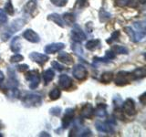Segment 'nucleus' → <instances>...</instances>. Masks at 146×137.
Returning a JSON list of instances; mask_svg holds the SVG:
<instances>
[{
	"mask_svg": "<svg viewBox=\"0 0 146 137\" xmlns=\"http://www.w3.org/2000/svg\"><path fill=\"white\" fill-rule=\"evenodd\" d=\"M25 25V20L23 19H17L16 21L12 22V24L10 25V27H8V29H7L6 32H4L2 34V39L4 41H6L7 39H8V38L19 30L21 27H23Z\"/></svg>",
	"mask_w": 146,
	"mask_h": 137,
	"instance_id": "f257e3e1",
	"label": "nucleus"
},
{
	"mask_svg": "<svg viewBox=\"0 0 146 137\" xmlns=\"http://www.w3.org/2000/svg\"><path fill=\"white\" fill-rule=\"evenodd\" d=\"M42 102V99H41V96L38 94H35V93H30L26 95L22 100L23 104L27 107H36L38 106L41 104Z\"/></svg>",
	"mask_w": 146,
	"mask_h": 137,
	"instance_id": "f03ea898",
	"label": "nucleus"
},
{
	"mask_svg": "<svg viewBox=\"0 0 146 137\" xmlns=\"http://www.w3.org/2000/svg\"><path fill=\"white\" fill-rule=\"evenodd\" d=\"M131 80H134L131 72H128L124 70H121L117 73L115 78V84L118 86H123L130 83Z\"/></svg>",
	"mask_w": 146,
	"mask_h": 137,
	"instance_id": "7ed1b4c3",
	"label": "nucleus"
},
{
	"mask_svg": "<svg viewBox=\"0 0 146 137\" xmlns=\"http://www.w3.org/2000/svg\"><path fill=\"white\" fill-rule=\"evenodd\" d=\"M114 125H115V121L114 119H111L107 122H96L95 127L99 132H107V134H112L114 132Z\"/></svg>",
	"mask_w": 146,
	"mask_h": 137,
	"instance_id": "20e7f679",
	"label": "nucleus"
},
{
	"mask_svg": "<svg viewBox=\"0 0 146 137\" xmlns=\"http://www.w3.org/2000/svg\"><path fill=\"white\" fill-rule=\"evenodd\" d=\"M26 80H27V82H29L30 89H32V90L36 89L40 82V77H39L38 71L36 70L27 71L26 74Z\"/></svg>",
	"mask_w": 146,
	"mask_h": 137,
	"instance_id": "39448f33",
	"label": "nucleus"
},
{
	"mask_svg": "<svg viewBox=\"0 0 146 137\" xmlns=\"http://www.w3.org/2000/svg\"><path fill=\"white\" fill-rule=\"evenodd\" d=\"M72 74L77 80H84L87 78V76H88V71H87L86 68L83 65H81V64H77V65L73 67Z\"/></svg>",
	"mask_w": 146,
	"mask_h": 137,
	"instance_id": "423d86ee",
	"label": "nucleus"
},
{
	"mask_svg": "<svg viewBox=\"0 0 146 137\" xmlns=\"http://www.w3.org/2000/svg\"><path fill=\"white\" fill-rule=\"evenodd\" d=\"M122 112L130 116L134 115L136 113V109H135V104L133 100L129 98L122 103Z\"/></svg>",
	"mask_w": 146,
	"mask_h": 137,
	"instance_id": "0eeeda50",
	"label": "nucleus"
},
{
	"mask_svg": "<svg viewBox=\"0 0 146 137\" xmlns=\"http://www.w3.org/2000/svg\"><path fill=\"white\" fill-rule=\"evenodd\" d=\"M124 31L129 35V37L131 38V39L134 42H138V41H141L143 39H144L145 37V33H143V32H139V31H134L133 29L130 27H126L124 29Z\"/></svg>",
	"mask_w": 146,
	"mask_h": 137,
	"instance_id": "6e6552de",
	"label": "nucleus"
},
{
	"mask_svg": "<svg viewBox=\"0 0 146 137\" xmlns=\"http://www.w3.org/2000/svg\"><path fill=\"white\" fill-rule=\"evenodd\" d=\"M71 39L73 41H75V42L80 43L86 39V35L84 32L81 30V29H80L79 27L76 26L71 31Z\"/></svg>",
	"mask_w": 146,
	"mask_h": 137,
	"instance_id": "1a4fd4ad",
	"label": "nucleus"
},
{
	"mask_svg": "<svg viewBox=\"0 0 146 137\" xmlns=\"http://www.w3.org/2000/svg\"><path fill=\"white\" fill-rule=\"evenodd\" d=\"M73 118H74V109L68 108L66 110L65 115L62 118V128L63 129H67V128L70 125V123L73 122Z\"/></svg>",
	"mask_w": 146,
	"mask_h": 137,
	"instance_id": "9d476101",
	"label": "nucleus"
},
{
	"mask_svg": "<svg viewBox=\"0 0 146 137\" xmlns=\"http://www.w3.org/2000/svg\"><path fill=\"white\" fill-rule=\"evenodd\" d=\"M58 85H59V88L62 89V90H68L70 89L72 85H73V82L70 77H68L66 74H62L59 76V79H58Z\"/></svg>",
	"mask_w": 146,
	"mask_h": 137,
	"instance_id": "9b49d317",
	"label": "nucleus"
},
{
	"mask_svg": "<svg viewBox=\"0 0 146 137\" xmlns=\"http://www.w3.org/2000/svg\"><path fill=\"white\" fill-rule=\"evenodd\" d=\"M29 59L31 61H33L35 62H38L39 64H44L45 62H47L48 61V56L45 54H41L39 52H32L29 54Z\"/></svg>",
	"mask_w": 146,
	"mask_h": 137,
	"instance_id": "f8f14e48",
	"label": "nucleus"
},
{
	"mask_svg": "<svg viewBox=\"0 0 146 137\" xmlns=\"http://www.w3.org/2000/svg\"><path fill=\"white\" fill-rule=\"evenodd\" d=\"M93 112H94V108L90 103H86L82 106L80 110V116L81 118H90L93 115Z\"/></svg>",
	"mask_w": 146,
	"mask_h": 137,
	"instance_id": "ddd939ff",
	"label": "nucleus"
},
{
	"mask_svg": "<svg viewBox=\"0 0 146 137\" xmlns=\"http://www.w3.org/2000/svg\"><path fill=\"white\" fill-rule=\"evenodd\" d=\"M64 48H65V44L64 43H52V44L46 46L45 52L48 54H54L59 51V50L63 49Z\"/></svg>",
	"mask_w": 146,
	"mask_h": 137,
	"instance_id": "4468645a",
	"label": "nucleus"
},
{
	"mask_svg": "<svg viewBox=\"0 0 146 137\" xmlns=\"http://www.w3.org/2000/svg\"><path fill=\"white\" fill-rule=\"evenodd\" d=\"M23 37H24L27 40H29V42H32V43H38V42H39V40H40L39 36L32 29L26 30L24 32V34H23Z\"/></svg>",
	"mask_w": 146,
	"mask_h": 137,
	"instance_id": "2eb2a0df",
	"label": "nucleus"
},
{
	"mask_svg": "<svg viewBox=\"0 0 146 137\" xmlns=\"http://www.w3.org/2000/svg\"><path fill=\"white\" fill-rule=\"evenodd\" d=\"M58 61L65 63L67 65H71V64H73V62H74V59H73L71 55L65 51H61L58 53Z\"/></svg>",
	"mask_w": 146,
	"mask_h": 137,
	"instance_id": "dca6fc26",
	"label": "nucleus"
},
{
	"mask_svg": "<svg viewBox=\"0 0 146 137\" xmlns=\"http://www.w3.org/2000/svg\"><path fill=\"white\" fill-rule=\"evenodd\" d=\"M114 58H115V53H114L112 50H108L103 58H94L93 59V61H94V63H98V62H100H100H109V61H111V59H113Z\"/></svg>",
	"mask_w": 146,
	"mask_h": 137,
	"instance_id": "f3484780",
	"label": "nucleus"
},
{
	"mask_svg": "<svg viewBox=\"0 0 146 137\" xmlns=\"http://www.w3.org/2000/svg\"><path fill=\"white\" fill-rule=\"evenodd\" d=\"M106 108H107V106H106L105 104H102V103L98 104V105H97V107H96V109L94 110L93 113H94L97 117L104 118V117H106V115H107Z\"/></svg>",
	"mask_w": 146,
	"mask_h": 137,
	"instance_id": "a211bd4d",
	"label": "nucleus"
},
{
	"mask_svg": "<svg viewBox=\"0 0 146 137\" xmlns=\"http://www.w3.org/2000/svg\"><path fill=\"white\" fill-rule=\"evenodd\" d=\"M11 50L13 52L15 53H17L20 51L21 49V44H20V39L19 37H15V38H13L12 41H11Z\"/></svg>",
	"mask_w": 146,
	"mask_h": 137,
	"instance_id": "6ab92c4d",
	"label": "nucleus"
},
{
	"mask_svg": "<svg viewBox=\"0 0 146 137\" xmlns=\"http://www.w3.org/2000/svg\"><path fill=\"white\" fill-rule=\"evenodd\" d=\"M131 74L134 80L143 79V78L146 76V70L145 68H137L136 70L131 72Z\"/></svg>",
	"mask_w": 146,
	"mask_h": 137,
	"instance_id": "aec40b11",
	"label": "nucleus"
},
{
	"mask_svg": "<svg viewBox=\"0 0 146 137\" xmlns=\"http://www.w3.org/2000/svg\"><path fill=\"white\" fill-rule=\"evenodd\" d=\"M48 19L55 22L59 27H64V22L62 20V17L59 15H58V14H50V15H48Z\"/></svg>",
	"mask_w": 146,
	"mask_h": 137,
	"instance_id": "412c9836",
	"label": "nucleus"
},
{
	"mask_svg": "<svg viewBox=\"0 0 146 137\" xmlns=\"http://www.w3.org/2000/svg\"><path fill=\"white\" fill-rule=\"evenodd\" d=\"M36 9V0H29V2L26 4V6L24 7L25 12L29 14H33V12Z\"/></svg>",
	"mask_w": 146,
	"mask_h": 137,
	"instance_id": "4be33fe9",
	"label": "nucleus"
},
{
	"mask_svg": "<svg viewBox=\"0 0 146 137\" xmlns=\"http://www.w3.org/2000/svg\"><path fill=\"white\" fill-rule=\"evenodd\" d=\"M54 76H55V72L51 68H48V70H45L43 72V80H44L45 84H48L49 81H51L53 80Z\"/></svg>",
	"mask_w": 146,
	"mask_h": 137,
	"instance_id": "5701e85b",
	"label": "nucleus"
},
{
	"mask_svg": "<svg viewBox=\"0 0 146 137\" xmlns=\"http://www.w3.org/2000/svg\"><path fill=\"white\" fill-rule=\"evenodd\" d=\"M63 22H65L68 26H72L75 23V17L71 13H66L62 17Z\"/></svg>",
	"mask_w": 146,
	"mask_h": 137,
	"instance_id": "b1692460",
	"label": "nucleus"
},
{
	"mask_svg": "<svg viewBox=\"0 0 146 137\" xmlns=\"http://www.w3.org/2000/svg\"><path fill=\"white\" fill-rule=\"evenodd\" d=\"M100 44V39H91L86 43V49L89 50H94L97 49Z\"/></svg>",
	"mask_w": 146,
	"mask_h": 137,
	"instance_id": "393cba45",
	"label": "nucleus"
},
{
	"mask_svg": "<svg viewBox=\"0 0 146 137\" xmlns=\"http://www.w3.org/2000/svg\"><path fill=\"white\" fill-rule=\"evenodd\" d=\"M99 17H100V22H106L107 20H109L110 18H111V14L109 12H107L105 9L102 8L100 11V14H99Z\"/></svg>",
	"mask_w": 146,
	"mask_h": 137,
	"instance_id": "a878e982",
	"label": "nucleus"
},
{
	"mask_svg": "<svg viewBox=\"0 0 146 137\" xmlns=\"http://www.w3.org/2000/svg\"><path fill=\"white\" fill-rule=\"evenodd\" d=\"M112 79H113V73L110 71L104 72L102 75V78H100V80L104 83H109V82H111L112 80Z\"/></svg>",
	"mask_w": 146,
	"mask_h": 137,
	"instance_id": "bb28decb",
	"label": "nucleus"
},
{
	"mask_svg": "<svg viewBox=\"0 0 146 137\" xmlns=\"http://www.w3.org/2000/svg\"><path fill=\"white\" fill-rule=\"evenodd\" d=\"M111 50L115 54H128L127 49L124 48V47H122V46H119V45L113 46Z\"/></svg>",
	"mask_w": 146,
	"mask_h": 137,
	"instance_id": "cd10ccee",
	"label": "nucleus"
},
{
	"mask_svg": "<svg viewBox=\"0 0 146 137\" xmlns=\"http://www.w3.org/2000/svg\"><path fill=\"white\" fill-rule=\"evenodd\" d=\"M60 95H61L60 90H59L58 88L53 89V90L49 92V94H48L50 100H55L59 99V97H60Z\"/></svg>",
	"mask_w": 146,
	"mask_h": 137,
	"instance_id": "c85d7f7f",
	"label": "nucleus"
},
{
	"mask_svg": "<svg viewBox=\"0 0 146 137\" xmlns=\"http://www.w3.org/2000/svg\"><path fill=\"white\" fill-rule=\"evenodd\" d=\"M5 11L9 15H13L14 14V7L11 3V0H7V2L5 5Z\"/></svg>",
	"mask_w": 146,
	"mask_h": 137,
	"instance_id": "c756f323",
	"label": "nucleus"
},
{
	"mask_svg": "<svg viewBox=\"0 0 146 137\" xmlns=\"http://www.w3.org/2000/svg\"><path fill=\"white\" fill-rule=\"evenodd\" d=\"M71 49H72V50H73V51H74L76 54H78V55H83V50H82L81 46L79 45L77 42H76V44H73V45H72Z\"/></svg>",
	"mask_w": 146,
	"mask_h": 137,
	"instance_id": "7c9ffc66",
	"label": "nucleus"
},
{
	"mask_svg": "<svg viewBox=\"0 0 146 137\" xmlns=\"http://www.w3.org/2000/svg\"><path fill=\"white\" fill-rule=\"evenodd\" d=\"M133 25L137 29V30H139V32L145 33V23L144 22H135Z\"/></svg>",
	"mask_w": 146,
	"mask_h": 137,
	"instance_id": "2f4dec72",
	"label": "nucleus"
},
{
	"mask_svg": "<svg viewBox=\"0 0 146 137\" xmlns=\"http://www.w3.org/2000/svg\"><path fill=\"white\" fill-rule=\"evenodd\" d=\"M53 5L57 7H64L68 3V0H50Z\"/></svg>",
	"mask_w": 146,
	"mask_h": 137,
	"instance_id": "473e14b6",
	"label": "nucleus"
},
{
	"mask_svg": "<svg viewBox=\"0 0 146 137\" xmlns=\"http://www.w3.org/2000/svg\"><path fill=\"white\" fill-rule=\"evenodd\" d=\"M7 20V14L5 12L3 9H0V26L3 25L4 23H6Z\"/></svg>",
	"mask_w": 146,
	"mask_h": 137,
	"instance_id": "72a5a7b5",
	"label": "nucleus"
},
{
	"mask_svg": "<svg viewBox=\"0 0 146 137\" xmlns=\"http://www.w3.org/2000/svg\"><path fill=\"white\" fill-rule=\"evenodd\" d=\"M119 36H120V31H115L111 34V37L109 39H107V43H112L113 41L118 39Z\"/></svg>",
	"mask_w": 146,
	"mask_h": 137,
	"instance_id": "f704fd0d",
	"label": "nucleus"
},
{
	"mask_svg": "<svg viewBox=\"0 0 146 137\" xmlns=\"http://www.w3.org/2000/svg\"><path fill=\"white\" fill-rule=\"evenodd\" d=\"M24 59V57L22 56V55H20V54H15L14 56H12L11 58H10V61L11 62H19V61H23Z\"/></svg>",
	"mask_w": 146,
	"mask_h": 137,
	"instance_id": "c9c22d12",
	"label": "nucleus"
},
{
	"mask_svg": "<svg viewBox=\"0 0 146 137\" xmlns=\"http://www.w3.org/2000/svg\"><path fill=\"white\" fill-rule=\"evenodd\" d=\"M51 65H52V67L55 68V70H58V71H62V70H65V67H64L63 65H61V64H59V63L57 62V61H53V62H51Z\"/></svg>",
	"mask_w": 146,
	"mask_h": 137,
	"instance_id": "e433bc0d",
	"label": "nucleus"
},
{
	"mask_svg": "<svg viewBox=\"0 0 146 137\" xmlns=\"http://www.w3.org/2000/svg\"><path fill=\"white\" fill-rule=\"evenodd\" d=\"M130 1L131 0H115V4L118 7H123L128 6V5L130 4Z\"/></svg>",
	"mask_w": 146,
	"mask_h": 137,
	"instance_id": "4c0bfd02",
	"label": "nucleus"
},
{
	"mask_svg": "<svg viewBox=\"0 0 146 137\" xmlns=\"http://www.w3.org/2000/svg\"><path fill=\"white\" fill-rule=\"evenodd\" d=\"M60 112H61V108L58 106L50 109V114H52L54 116H58L60 114Z\"/></svg>",
	"mask_w": 146,
	"mask_h": 137,
	"instance_id": "58836bf2",
	"label": "nucleus"
},
{
	"mask_svg": "<svg viewBox=\"0 0 146 137\" xmlns=\"http://www.w3.org/2000/svg\"><path fill=\"white\" fill-rule=\"evenodd\" d=\"M87 5H88V0H77L76 7H78L79 8H82L85 7Z\"/></svg>",
	"mask_w": 146,
	"mask_h": 137,
	"instance_id": "ea45409f",
	"label": "nucleus"
},
{
	"mask_svg": "<svg viewBox=\"0 0 146 137\" xmlns=\"http://www.w3.org/2000/svg\"><path fill=\"white\" fill-rule=\"evenodd\" d=\"M17 70H19L20 72H24V71L29 70V66H27V64H23V65H18L17 66Z\"/></svg>",
	"mask_w": 146,
	"mask_h": 137,
	"instance_id": "a19ab883",
	"label": "nucleus"
},
{
	"mask_svg": "<svg viewBox=\"0 0 146 137\" xmlns=\"http://www.w3.org/2000/svg\"><path fill=\"white\" fill-rule=\"evenodd\" d=\"M145 96H146V92H143V94H141V96H140V98H139V100H140V102L143 103V104H145Z\"/></svg>",
	"mask_w": 146,
	"mask_h": 137,
	"instance_id": "79ce46f5",
	"label": "nucleus"
},
{
	"mask_svg": "<svg viewBox=\"0 0 146 137\" xmlns=\"http://www.w3.org/2000/svg\"><path fill=\"white\" fill-rule=\"evenodd\" d=\"M4 74H3V72L1 71V70H0V83H1V82L4 80Z\"/></svg>",
	"mask_w": 146,
	"mask_h": 137,
	"instance_id": "37998d69",
	"label": "nucleus"
},
{
	"mask_svg": "<svg viewBox=\"0 0 146 137\" xmlns=\"http://www.w3.org/2000/svg\"><path fill=\"white\" fill-rule=\"evenodd\" d=\"M40 136H43V135H46V136H49V134H47V132H41V134H39Z\"/></svg>",
	"mask_w": 146,
	"mask_h": 137,
	"instance_id": "c03bdc74",
	"label": "nucleus"
},
{
	"mask_svg": "<svg viewBox=\"0 0 146 137\" xmlns=\"http://www.w3.org/2000/svg\"><path fill=\"white\" fill-rule=\"evenodd\" d=\"M0 136H2V135H1V134H0Z\"/></svg>",
	"mask_w": 146,
	"mask_h": 137,
	"instance_id": "a18cd8bd",
	"label": "nucleus"
},
{
	"mask_svg": "<svg viewBox=\"0 0 146 137\" xmlns=\"http://www.w3.org/2000/svg\"><path fill=\"white\" fill-rule=\"evenodd\" d=\"M0 127H1V126H0Z\"/></svg>",
	"mask_w": 146,
	"mask_h": 137,
	"instance_id": "49530a36",
	"label": "nucleus"
}]
</instances>
